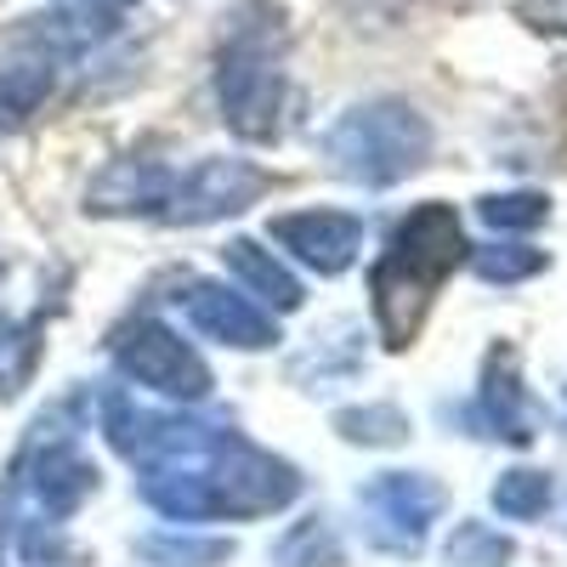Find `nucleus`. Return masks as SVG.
Listing matches in <instances>:
<instances>
[{
    "instance_id": "nucleus-13",
    "label": "nucleus",
    "mask_w": 567,
    "mask_h": 567,
    "mask_svg": "<svg viewBox=\"0 0 567 567\" xmlns=\"http://www.w3.org/2000/svg\"><path fill=\"white\" fill-rule=\"evenodd\" d=\"M52 91H58V58H45V52H34V45L12 40V58L0 63V136L23 131L45 109Z\"/></svg>"
},
{
    "instance_id": "nucleus-10",
    "label": "nucleus",
    "mask_w": 567,
    "mask_h": 567,
    "mask_svg": "<svg viewBox=\"0 0 567 567\" xmlns=\"http://www.w3.org/2000/svg\"><path fill=\"white\" fill-rule=\"evenodd\" d=\"M176 307L187 312V323L199 329L205 341H221L233 352H261L278 341V329L261 307H250L245 296H233L227 284H210V278H187Z\"/></svg>"
},
{
    "instance_id": "nucleus-9",
    "label": "nucleus",
    "mask_w": 567,
    "mask_h": 567,
    "mask_svg": "<svg viewBox=\"0 0 567 567\" xmlns=\"http://www.w3.org/2000/svg\"><path fill=\"white\" fill-rule=\"evenodd\" d=\"M267 233H272V245H284L318 278L347 272L363 250V216L352 210H290V216H272Z\"/></svg>"
},
{
    "instance_id": "nucleus-23",
    "label": "nucleus",
    "mask_w": 567,
    "mask_h": 567,
    "mask_svg": "<svg viewBox=\"0 0 567 567\" xmlns=\"http://www.w3.org/2000/svg\"><path fill=\"white\" fill-rule=\"evenodd\" d=\"M523 18H528L534 29L567 40V0H523Z\"/></svg>"
},
{
    "instance_id": "nucleus-24",
    "label": "nucleus",
    "mask_w": 567,
    "mask_h": 567,
    "mask_svg": "<svg viewBox=\"0 0 567 567\" xmlns=\"http://www.w3.org/2000/svg\"><path fill=\"white\" fill-rule=\"evenodd\" d=\"M63 7H80V12H103V18H120L125 7H136V0H63Z\"/></svg>"
},
{
    "instance_id": "nucleus-17",
    "label": "nucleus",
    "mask_w": 567,
    "mask_h": 567,
    "mask_svg": "<svg viewBox=\"0 0 567 567\" xmlns=\"http://www.w3.org/2000/svg\"><path fill=\"white\" fill-rule=\"evenodd\" d=\"M336 432L347 443H363V449H398L409 437V414L398 403H363V409L336 414Z\"/></svg>"
},
{
    "instance_id": "nucleus-22",
    "label": "nucleus",
    "mask_w": 567,
    "mask_h": 567,
    "mask_svg": "<svg viewBox=\"0 0 567 567\" xmlns=\"http://www.w3.org/2000/svg\"><path fill=\"white\" fill-rule=\"evenodd\" d=\"M471 267H477V278L488 284H523L545 267V250H528V245H488L471 256Z\"/></svg>"
},
{
    "instance_id": "nucleus-16",
    "label": "nucleus",
    "mask_w": 567,
    "mask_h": 567,
    "mask_svg": "<svg viewBox=\"0 0 567 567\" xmlns=\"http://www.w3.org/2000/svg\"><path fill=\"white\" fill-rule=\"evenodd\" d=\"M40 363V318L0 312V398H18Z\"/></svg>"
},
{
    "instance_id": "nucleus-21",
    "label": "nucleus",
    "mask_w": 567,
    "mask_h": 567,
    "mask_svg": "<svg viewBox=\"0 0 567 567\" xmlns=\"http://www.w3.org/2000/svg\"><path fill=\"white\" fill-rule=\"evenodd\" d=\"M449 561L454 567H505L511 561V539L494 534L488 523H460L449 534Z\"/></svg>"
},
{
    "instance_id": "nucleus-20",
    "label": "nucleus",
    "mask_w": 567,
    "mask_h": 567,
    "mask_svg": "<svg viewBox=\"0 0 567 567\" xmlns=\"http://www.w3.org/2000/svg\"><path fill=\"white\" fill-rule=\"evenodd\" d=\"M477 216L488 221V227H499V233H528V227H539L545 216H550V199L545 194H488V199H477Z\"/></svg>"
},
{
    "instance_id": "nucleus-11",
    "label": "nucleus",
    "mask_w": 567,
    "mask_h": 567,
    "mask_svg": "<svg viewBox=\"0 0 567 567\" xmlns=\"http://www.w3.org/2000/svg\"><path fill=\"white\" fill-rule=\"evenodd\" d=\"M171 182L176 171H165L159 159H114L85 187V210L91 216H165Z\"/></svg>"
},
{
    "instance_id": "nucleus-15",
    "label": "nucleus",
    "mask_w": 567,
    "mask_h": 567,
    "mask_svg": "<svg viewBox=\"0 0 567 567\" xmlns=\"http://www.w3.org/2000/svg\"><path fill=\"white\" fill-rule=\"evenodd\" d=\"M488 499H494L499 516H511V523H534V516H545L550 499H556V477L550 471H534V465H516L488 488Z\"/></svg>"
},
{
    "instance_id": "nucleus-6",
    "label": "nucleus",
    "mask_w": 567,
    "mask_h": 567,
    "mask_svg": "<svg viewBox=\"0 0 567 567\" xmlns=\"http://www.w3.org/2000/svg\"><path fill=\"white\" fill-rule=\"evenodd\" d=\"M114 369L125 381L148 386L159 398H176V403H199L210 392V363L159 318H136V323L120 329L114 336Z\"/></svg>"
},
{
    "instance_id": "nucleus-4",
    "label": "nucleus",
    "mask_w": 567,
    "mask_h": 567,
    "mask_svg": "<svg viewBox=\"0 0 567 567\" xmlns=\"http://www.w3.org/2000/svg\"><path fill=\"white\" fill-rule=\"evenodd\" d=\"M323 159L358 187H398L432 159V120L403 97H369L323 131Z\"/></svg>"
},
{
    "instance_id": "nucleus-8",
    "label": "nucleus",
    "mask_w": 567,
    "mask_h": 567,
    "mask_svg": "<svg viewBox=\"0 0 567 567\" xmlns=\"http://www.w3.org/2000/svg\"><path fill=\"white\" fill-rule=\"evenodd\" d=\"M18 477H23V494H29L40 523H63V516H74L91 494H97V465L80 454V443L69 432H58V437L40 432L34 449L23 454Z\"/></svg>"
},
{
    "instance_id": "nucleus-19",
    "label": "nucleus",
    "mask_w": 567,
    "mask_h": 567,
    "mask_svg": "<svg viewBox=\"0 0 567 567\" xmlns=\"http://www.w3.org/2000/svg\"><path fill=\"white\" fill-rule=\"evenodd\" d=\"M142 556H148L154 567H216L233 556L227 539H194V534H154L136 545Z\"/></svg>"
},
{
    "instance_id": "nucleus-7",
    "label": "nucleus",
    "mask_w": 567,
    "mask_h": 567,
    "mask_svg": "<svg viewBox=\"0 0 567 567\" xmlns=\"http://www.w3.org/2000/svg\"><path fill=\"white\" fill-rule=\"evenodd\" d=\"M261 194H267V171L261 165H250V159H199L194 171H182L171 182V199H165L159 221H171V227H205V221L250 210Z\"/></svg>"
},
{
    "instance_id": "nucleus-5",
    "label": "nucleus",
    "mask_w": 567,
    "mask_h": 567,
    "mask_svg": "<svg viewBox=\"0 0 567 567\" xmlns=\"http://www.w3.org/2000/svg\"><path fill=\"white\" fill-rule=\"evenodd\" d=\"M443 505H449L443 483L425 477V471H381L374 483L358 488L363 534L386 556H420L425 534H432V523L443 516Z\"/></svg>"
},
{
    "instance_id": "nucleus-1",
    "label": "nucleus",
    "mask_w": 567,
    "mask_h": 567,
    "mask_svg": "<svg viewBox=\"0 0 567 567\" xmlns=\"http://www.w3.org/2000/svg\"><path fill=\"white\" fill-rule=\"evenodd\" d=\"M103 432L136 465L142 499L171 523H256L301 499V471L227 425L148 414L114 392L103 403Z\"/></svg>"
},
{
    "instance_id": "nucleus-12",
    "label": "nucleus",
    "mask_w": 567,
    "mask_h": 567,
    "mask_svg": "<svg viewBox=\"0 0 567 567\" xmlns=\"http://www.w3.org/2000/svg\"><path fill=\"white\" fill-rule=\"evenodd\" d=\"M477 414L488 425V437H505V443H534V403L523 392V369H516V352L511 347H494L488 363H483V386H477Z\"/></svg>"
},
{
    "instance_id": "nucleus-3",
    "label": "nucleus",
    "mask_w": 567,
    "mask_h": 567,
    "mask_svg": "<svg viewBox=\"0 0 567 567\" xmlns=\"http://www.w3.org/2000/svg\"><path fill=\"white\" fill-rule=\"evenodd\" d=\"M284 52L290 29L272 0H239L216 34V103L227 131L245 142H272L284 114Z\"/></svg>"
},
{
    "instance_id": "nucleus-14",
    "label": "nucleus",
    "mask_w": 567,
    "mask_h": 567,
    "mask_svg": "<svg viewBox=\"0 0 567 567\" xmlns=\"http://www.w3.org/2000/svg\"><path fill=\"white\" fill-rule=\"evenodd\" d=\"M221 261H227V272H239L250 290L272 307V312H296L301 301H307V290H301V278L284 267L272 250H261L256 239H227V250H221Z\"/></svg>"
},
{
    "instance_id": "nucleus-2",
    "label": "nucleus",
    "mask_w": 567,
    "mask_h": 567,
    "mask_svg": "<svg viewBox=\"0 0 567 567\" xmlns=\"http://www.w3.org/2000/svg\"><path fill=\"white\" fill-rule=\"evenodd\" d=\"M465 233H460V216L454 205L443 199H425L414 205L386 239V256L374 261L369 272V301H374V329L392 352H403L425 312H432V296L443 290V278L465 261Z\"/></svg>"
},
{
    "instance_id": "nucleus-18",
    "label": "nucleus",
    "mask_w": 567,
    "mask_h": 567,
    "mask_svg": "<svg viewBox=\"0 0 567 567\" xmlns=\"http://www.w3.org/2000/svg\"><path fill=\"white\" fill-rule=\"evenodd\" d=\"M272 567H341V545H336V528L323 516H307L272 545Z\"/></svg>"
}]
</instances>
